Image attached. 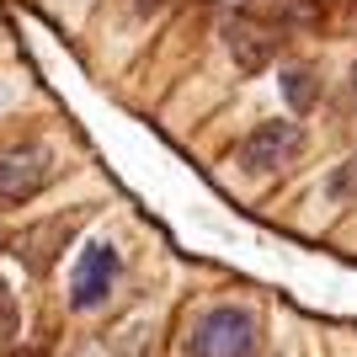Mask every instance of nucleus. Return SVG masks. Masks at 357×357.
<instances>
[{"mask_svg": "<svg viewBox=\"0 0 357 357\" xmlns=\"http://www.w3.org/2000/svg\"><path fill=\"white\" fill-rule=\"evenodd\" d=\"M261 320L251 304H213L187 331V357H256Z\"/></svg>", "mask_w": 357, "mask_h": 357, "instance_id": "f257e3e1", "label": "nucleus"}, {"mask_svg": "<svg viewBox=\"0 0 357 357\" xmlns=\"http://www.w3.org/2000/svg\"><path fill=\"white\" fill-rule=\"evenodd\" d=\"M59 176V149L48 139H16L0 149V208H27Z\"/></svg>", "mask_w": 357, "mask_h": 357, "instance_id": "f03ea898", "label": "nucleus"}, {"mask_svg": "<svg viewBox=\"0 0 357 357\" xmlns=\"http://www.w3.org/2000/svg\"><path fill=\"white\" fill-rule=\"evenodd\" d=\"M298 149H304V128L294 118H272V123H256L235 144V165L245 176H278Z\"/></svg>", "mask_w": 357, "mask_h": 357, "instance_id": "7ed1b4c3", "label": "nucleus"}, {"mask_svg": "<svg viewBox=\"0 0 357 357\" xmlns=\"http://www.w3.org/2000/svg\"><path fill=\"white\" fill-rule=\"evenodd\" d=\"M118 272H123V256L112 240H91L80 261L70 267V310H102L112 288H118Z\"/></svg>", "mask_w": 357, "mask_h": 357, "instance_id": "20e7f679", "label": "nucleus"}, {"mask_svg": "<svg viewBox=\"0 0 357 357\" xmlns=\"http://www.w3.org/2000/svg\"><path fill=\"white\" fill-rule=\"evenodd\" d=\"M278 27H267L261 16L251 11H224V48H229V59H235L240 75H261L272 59H278Z\"/></svg>", "mask_w": 357, "mask_h": 357, "instance_id": "39448f33", "label": "nucleus"}, {"mask_svg": "<svg viewBox=\"0 0 357 357\" xmlns=\"http://www.w3.org/2000/svg\"><path fill=\"white\" fill-rule=\"evenodd\" d=\"M288 96V107L294 112H310L314 107V75L304 70V64H283V86H278Z\"/></svg>", "mask_w": 357, "mask_h": 357, "instance_id": "423d86ee", "label": "nucleus"}, {"mask_svg": "<svg viewBox=\"0 0 357 357\" xmlns=\"http://www.w3.org/2000/svg\"><path fill=\"white\" fill-rule=\"evenodd\" d=\"M16 331H22L16 294H11V283H0V347H11V342H16Z\"/></svg>", "mask_w": 357, "mask_h": 357, "instance_id": "0eeeda50", "label": "nucleus"}, {"mask_svg": "<svg viewBox=\"0 0 357 357\" xmlns=\"http://www.w3.org/2000/svg\"><path fill=\"white\" fill-rule=\"evenodd\" d=\"M352 192H357V155L336 171V176H326V197H336V203H342V197H352Z\"/></svg>", "mask_w": 357, "mask_h": 357, "instance_id": "6e6552de", "label": "nucleus"}, {"mask_svg": "<svg viewBox=\"0 0 357 357\" xmlns=\"http://www.w3.org/2000/svg\"><path fill=\"white\" fill-rule=\"evenodd\" d=\"M165 6H171V0H128V11H134L139 22H149V16H160Z\"/></svg>", "mask_w": 357, "mask_h": 357, "instance_id": "1a4fd4ad", "label": "nucleus"}, {"mask_svg": "<svg viewBox=\"0 0 357 357\" xmlns=\"http://www.w3.org/2000/svg\"><path fill=\"white\" fill-rule=\"evenodd\" d=\"M213 11H251V0H208Z\"/></svg>", "mask_w": 357, "mask_h": 357, "instance_id": "9d476101", "label": "nucleus"}, {"mask_svg": "<svg viewBox=\"0 0 357 357\" xmlns=\"http://www.w3.org/2000/svg\"><path fill=\"white\" fill-rule=\"evenodd\" d=\"M352 102H357V64H352Z\"/></svg>", "mask_w": 357, "mask_h": 357, "instance_id": "9b49d317", "label": "nucleus"}]
</instances>
